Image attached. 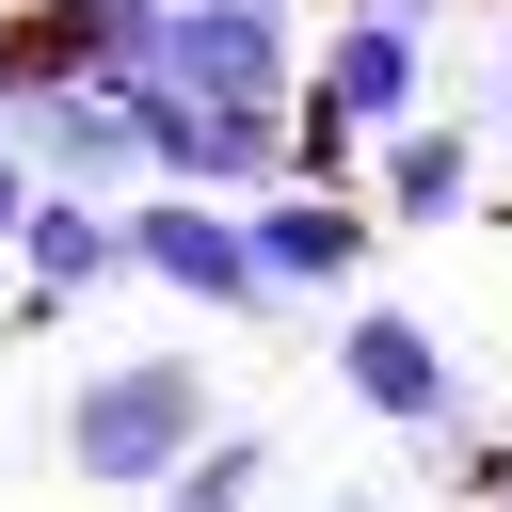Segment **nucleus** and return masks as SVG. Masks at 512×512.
<instances>
[{"label":"nucleus","mask_w":512,"mask_h":512,"mask_svg":"<svg viewBox=\"0 0 512 512\" xmlns=\"http://www.w3.org/2000/svg\"><path fill=\"white\" fill-rule=\"evenodd\" d=\"M16 224H32V176H16V144H0V240H16Z\"/></svg>","instance_id":"10"},{"label":"nucleus","mask_w":512,"mask_h":512,"mask_svg":"<svg viewBox=\"0 0 512 512\" xmlns=\"http://www.w3.org/2000/svg\"><path fill=\"white\" fill-rule=\"evenodd\" d=\"M496 112H512V48H496Z\"/></svg>","instance_id":"11"},{"label":"nucleus","mask_w":512,"mask_h":512,"mask_svg":"<svg viewBox=\"0 0 512 512\" xmlns=\"http://www.w3.org/2000/svg\"><path fill=\"white\" fill-rule=\"evenodd\" d=\"M352 512H384V496H352Z\"/></svg>","instance_id":"12"},{"label":"nucleus","mask_w":512,"mask_h":512,"mask_svg":"<svg viewBox=\"0 0 512 512\" xmlns=\"http://www.w3.org/2000/svg\"><path fill=\"white\" fill-rule=\"evenodd\" d=\"M128 256H144L160 288H192V304H272V288H256V240H240L208 192H160V208L128 224Z\"/></svg>","instance_id":"4"},{"label":"nucleus","mask_w":512,"mask_h":512,"mask_svg":"<svg viewBox=\"0 0 512 512\" xmlns=\"http://www.w3.org/2000/svg\"><path fill=\"white\" fill-rule=\"evenodd\" d=\"M240 240H256V288H336V272L368 256V224H352L336 192H288V208H256Z\"/></svg>","instance_id":"6"},{"label":"nucleus","mask_w":512,"mask_h":512,"mask_svg":"<svg viewBox=\"0 0 512 512\" xmlns=\"http://www.w3.org/2000/svg\"><path fill=\"white\" fill-rule=\"evenodd\" d=\"M192 432H208V384H192L176 352H128V368H96V384L64 400V464L112 480V496H144L160 464H192Z\"/></svg>","instance_id":"1"},{"label":"nucleus","mask_w":512,"mask_h":512,"mask_svg":"<svg viewBox=\"0 0 512 512\" xmlns=\"http://www.w3.org/2000/svg\"><path fill=\"white\" fill-rule=\"evenodd\" d=\"M464 192H480V144H464V128H416V112H400V128H384V208H400V224H448Z\"/></svg>","instance_id":"7"},{"label":"nucleus","mask_w":512,"mask_h":512,"mask_svg":"<svg viewBox=\"0 0 512 512\" xmlns=\"http://www.w3.org/2000/svg\"><path fill=\"white\" fill-rule=\"evenodd\" d=\"M496 512H512V480H496Z\"/></svg>","instance_id":"13"},{"label":"nucleus","mask_w":512,"mask_h":512,"mask_svg":"<svg viewBox=\"0 0 512 512\" xmlns=\"http://www.w3.org/2000/svg\"><path fill=\"white\" fill-rule=\"evenodd\" d=\"M400 112H416V32H400V16H352L336 64H320V128H368V144H384Z\"/></svg>","instance_id":"5"},{"label":"nucleus","mask_w":512,"mask_h":512,"mask_svg":"<svg viewBox=\"0 0 512 512\" xmlns=\"http://www.w3.org/2000/svg\"><path fill=\"white\" fill-rule=\"evenodd\" d=\"M160 80L272 112V96H288V0H176V16H160Z\"/></svg>","instance_id":"2"},{"label":"nucleus","mask_w":512,"mask_h":512,"mask_svg":"<svg viewBox=\"0 0 512 512\" xmlns=\"http://www.w3.org/2000/svg\"><path fill=\"white\" fill-rule=\"evenodd\" d=\"M176 512H256V448L224 432V448H192V480H176Z\"/></svg>","instance_id":"9"},{"label":"nucleus","mask_w":512,"mask_h":512,"mask_svg":"<svg viewBox=\"0 0 512 512\" xmlns=\"http://www.w3.org/2000/svg\"><path fill=\"white\" fill-rule=\"evenodd\" d=\"M336 384H352L368 416H400V432H464V368H448V336L400 320V304H368V320L336 336Z\"/></svg>","instance_id":"3"},{"label":"nucleus","mask_w":512,"mask_h":512,"mask_svg":"<svg viewBox=\"0 0 512 512\" xmlns=\"http://www.w3.org/2000/svg\"><path fill=\"white\" fill-rule=\"evenodd\" d=\"M16 240H32V272H48V288H96V272H112V256H128V240H112V224H96V208H32V224H16Z\"/></svg>","instance_id":"8"}]
</instances>
